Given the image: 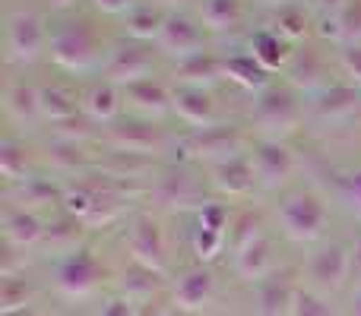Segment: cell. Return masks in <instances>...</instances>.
Masks as SVG:
<instances>
[{"mask_svg":"<svg viewBox=\"0 0 361 316\" xmlns=\"http://www.w3.org/2000/svg\"><path fill=\"white\" fill-rule=\"evenodd\" d=\"M102 54H105V44L89 19L67 16L48 29V57L63 73H89L95 67L102 70L105 67Z\"/></svg>","mask_w":361,"mask_h":316,"instance_id":"obj_1","label":"cell"},{"mask_svg":"<svg viewBox=\"0 0 361 316\" xmlns=\"http://www.w3.org/2000/svg\"><path fill=\"white\" fill-rule=\"evenodd\" d=\"M276 225L279 231L295 244H314L326 234L330 225V209L324 196L314 190H292L279 199L276 209Z\"/></svg>","mask_w":361,"mask_h":316,"instance_id":"obj_2","label":"cell"},{"mask_svg":"<svg viewBox=\"0 0 361 316\" xmlns=\"http://www.w3.org/2000/svg\"><path fill=\"white\" fill-rule=\"evenodd\" d=\"M305 108L298 101V92L286 82H273L269 89H263L260 95H254V108H250V124L260 133V139H282L288 133L298 130Z\"/></svg>","mask_w":361,"mask_h":316,"instance_id":"obj_3","label":"cell"},{"mask_svg":"<svg viewBox=\"0 0 361 316\" xmlns=\"http://www.w3.org/2000/svg\"><path fill=\"white\" fill-rule=\"evenodd\" d=\"M209 196V180L200 177L193 171V165H175L165 168L152 177L149 184V199L156 209L162 212H187V209H203L206 203H212Z\"/></svg>","mask_w":361,"mask_h":316,"instance_id":"obj_4","label":"cell"},{"mask_svg":"<svg viewBox=\"0 0 361 316\" xmlns=\"http://www.w3.org/2000/svg\"><path fill=\"white\" fill-rule=\"evenodd\" d=\"M180 149L187 156V165H206L216 168L225 161L247 156V133L235 124H216L206 130H193L190 137L180 139Z\"/></svg>","mask_w":361,"mask_h":316,"instance_id":"obj_5","label":"cell"},{"mask_svg":"<svg viewBox=\"0 0 361 316\" xmlns=\"http://www.w3.org/2000/svg\"><path fill=\"white\" fill-rule=\"evenodd\" d=\"M124 244H127V250H130L133 266H143L156 275L169 272V237H165V228L156 215L137 212V215L127 222Z\"/></svg>","mask_w":361,"mask_h":316,"instance_id":"obj_6","label":"cell"},{"mask_svg":"<svg viewBox=\"0 0 361 316\" xmlns=\"http://www.w3.org/2000/svg\"><path fill=\"white\" fill-rule=\"evenodd\" d=\"M105 279H108V269H105V263L95 256V250L80 247L57 263L54 288L70 301H86L105 285Z\"/></svg>","mask_w":361,"mask_h":316,"instance_id":"obj_7","label":"cell"},{"mask_svg":"<svg viewBox=\"0 0 361 316\" xmlns=\"http://www.w3.org/2000/svg\"><path fill=\"white\" fill-rule=\"evenodd\" d=\"M99 139L108 146V152L140 156V158H156L169 146L165 130L156 127L152 120H118V124L105 127Z\"/></svg>","mask_w":361,"mask_h":316,"instance_id":"obj_8","label":"cell"},{"mask_svg":"<svg viewBox=\"0 0 361 316\" xmlns=\"http://www.w3.org/2000/svg\"><path fill=\"white\" fill-rule=\"evenodd\" d=\"M156 67H159L156 48L140 44V42H127L108 54L105 67H102V80L114 82L118 89H130V86H137V82L156 80Z\"/></svg>","mask_w":361,"mask_h":316,"instance_id":"obj_9","label":"cell"},{"mask_svg":"<svg viewBox=\"0 0 361 316\" xmlns=\"http://www.w3.org/2000/svg\"><path fill=\"white\" fill-rule=\"evenodd\" d=\"M152 48L162 57H171L175 63H184V61H190V57H200L209 51V35H206L203 25H200L197 19H190L187 13H169L162 35H159V42L152 44Z\"/></svg>","mask_w":361,"mask_h":316,"instance_id":"obj_10","label":"cell"},{"mask_svg":"<svg viewBox=\"0 0 361 316\" xmlns=\"http://www.w3.org/2000/svg\"><path fill=\"white\" fill-rule=\"evenodd\" d=\"M48 51V29L32 10H16L6 16V57L13 63H32Z\"/></svg>","mask_w":361,"mask_h":316,"instance_id":"obj_11","label":"cell"},{"mask_svg":"<svg viewBox=\"0 0 361 316\" xmlns=\"http://www.w3.org/2000/svg\"><path fill=\"white\" fill-rule=\"evenodd\" d=\"M250 161H254V174H257V187L263 190H279L292 180L298 158L288 149L282 139H257L250 146Z\"/></svg>","mask_w":361,"mask_h":316,"instance_id":"obj_12","label":"cell"},{"mask_svg":"<svg viewBox=\"0 0 361 316\" xmlns=\"http://www.w3.org/2000/svg\"><path fill=\"white\" fill-rule=\"evenodd\" d=\"M307 279L314 282V291L336 294L352 279V247L345 244H326L307 260Z\"/></svg>","mask_w":361,"mask_h":316,"instance_id":"obj_13","label":"cell"},{"mask_svg":"<svg viewBox=\"0 0 361 316\" xmlns=\"http://www.w3.org/2000/svg\"><path fill=\"white\" fill-rule=\"evenodd\" d=\"M171 111L184 127L193 130H206V127L222 124L219 120V108L212 99L209 89H187V86H175L171 89Z\"/></svg>","mask_w":361,"mask_h":316,"instance_id":"obj_14","label":"cell"},{"mask_svg":"<svg viewBox=\"0 0 361 316\" xmlns=\"http://www.w3.org/2000/svg\"><path fill=\"white\" fill-rule=\"evenodd\" d=\"M216 298V275L209 266H193L187 272L178 275V282L171 285V304L180 313H200L203 307H209V301Z\"/></svg>","mask_w":361,"mask_h":316,"instance_id":"obj_15","label":"cell"},{"mask_svg":"<svg viewBox=\"0 0 361 316\" xmlns=\"http://www.w3.org/2000/svg\"><path fill=\"white\" fill-rule=\"evenodd\" d=\"M206 180H209V190L219 193V196H225V199H247L250 193L257 190V174H254L250 152H247V156H238V158L225 161V165L209 168Z\"/></svg>","mask_w":361,"mask_h":316,"instance_id":"obj_16","label":"cell"},{"mask_svg":"<svg viewBox=\"0 0 361 316\" xmlns=\"http://www.w3.org/2000/svg\"><path fill=\"white\" fill-rule=\"evenodd\" d=\"M44 234H48V218H42L38 212L19 209V206H10L4 212V241L6 247L19 250H35L44 244Z\"/></svg>","mask_w":361,"mask_h":316,"instance_id":"obj_17","label":"cell"},{"mask_svg":"<svg viewBox=\"0 0 361 316\" xmlns=\"http://www.w3.org/2000/svg\"><path fill=\"white\" fill-rule=\"evenodd\" d=\"M231 269L241 282H250V285H260L263 279L276 272V256H273V241L267 234H257L254 241H247L244 247L235 250V260H231Z\"/></svg>","mask_w":361,"mask_h":316,"instance_id":"obj_18","label":"cell"},{"mask_svg":"<svg viewBox=\"0 0 361 316\" xmlns=\"http://www.w3.org/2000/svg\"><path fill=\"white\" fill-rule=\"evenodd\" d=\"M286 73V86H292L295 92H324L330 82V67H326L324 54L317 51H295L288 67L282 70Z\"/></svg>","mask_w":361,"mask_h":316,"instance_id":"obj_19","label":"cell"},{"mask_svg":"<svg viewBox=\"0 0 361 316\" xmlns=\"http://www.w3.org/2000/svg\"><path fill=\"white\" fill-rule=\"evenodd\" d=\"M124 89H118L114 82L108 80H99L82 92V114H86L92 124H102V127H111L121 120L124 114Z\"/></svg>","mask_w":361,"mask_h":316,"instance_id":"obj_20","label":"cell"},{"mask_svg":"<svg viewBox=\"0 0 361 316\" xmlns=\"http://www.w3.org/2000/svg\"><path fill=\"white\" fill-rule=\"evenodd\" d=\"M44 161L51 165V171L57 177H86L95 168L92 156L86 152V143H73V139L54 137L44 146Z\"/></svg>","mask_w":361,"mask_h":316,"instance_id":"obj_21","label":"cell"},{"mask_svg":"<svg viewBox=\"0 0 361 316\" xmlns=\"http://www.w3.org/2000/svg\"><path fill=\"white\" fill-rule=\"evenodd\" d=\"M244 16V0H197V23L206 29V35H231L241 29Z\"/></svg>","mask_w":361,"mask_h":316,"instance_id":"obj_22","label":"cell"},{"mask_svg":"<svg viewBox=\"0 0 361 316\" xmlns=\"http://www.w3.org/2000/svg\"><path fill=\"white\" fill-rule=\"evenodd\" d=\"M38 108H42V120L61 127L82 114V95L73 86L48 82V86H38Z\"/></svg>","mask_w":361,"mask_h":316,"instance_id":"obj_23","label":"cell"},{"mask_svg":"<svg viewBox=\"0 0 361 316\" xmlns=\"http://www.w3.org/2000/svg\"><path fill=\"white\" fill-rule=\"evenodd\" d=\"M358 105H361V89L349 86V82H333L324 92L314 95L311 114L320 120H343L349 114H355Z\"/></svg>","mask_w":361,"mask_h":316,"instance_id":"obj_24","label":"cell"},{"mask_svg":"<svg viewBox=\"0 0 361 316\" xmlns=\"http://www.w3.org/2000/svg\"><path fill=\"white\" fill-rule=\"evenodd\" d=\"M257 288V316H288L292 310V298H295V282L292 272H273L269 279H263Z\"/></svg>","mask_w":361,"mask_h":316,"instance_id":"obj_25","label":"cell"},{"mask_svg":"<svg viewBox=\"0 0 361 316\" xmlns=\"http://www.w3.org/2000/svg\"><path fill=\"white\" fill-rule=\"evenodd\" d=\"M219 80H225V57L206 54L190 57L184 63H175V86H187V89H212Z\"/></svg>","mask_w":361,"mask_h":316,"instance_id":"obj_26","label":"cell"},{"mask_svg":"<svg viewBox=\"0 0 361 316\" xmlns=\"http://www.w3.org/2000/svg\"><path fill=\"white\" fill-rule=\"evenodd\" d=\"M13 206H19V209H29V212H61V206H63V184H57V180H51V177H32V180H25V184H19L16 187V203Z\"/></svg>","mask_w":361,"mask_h":316,"instance_id":"obj_27","label":"cell"},{"mask_svg":"<svg viewBox=\"0 0 361 316\" xmlns=\"http://www.w3.org/2000/svg\"><path fill=\"white\" fill-rule=\"evenodd\" d=\"M124 99L130 101V108L143 118H165L171 111V89L159 80H146V82H137V86L124 89Z\"/></svg>","mask_w":361,"mask_h":316,"instance_id":"obj_28","label":"cell"},{"mask_svg":"<svg viewBox=\"0 0 361 316\" xmlns=\"http://www.w3.org/2000/svg\"><path fill=\"white\" fill-rule=\"evenodd\" d=\"M247 54L254 57L260 67H267L269 73H276V70H286L288 61H292V44L286 42L282 35H276L273 29H260L250 35L247 42Z\"/></svg>","mask_w":361,"mask_h":316,"instance_id":"obj_29","label":"cell"},{"mask_svg":"<svg viewBox=\"0 0 361 316\" xmlns=\"http://www.w3.org/2000/svg\"><path fill=\"white\" fill-rule=\"evenodd\" d=\"M165 19L169 13L156 4H140L137 10H130L124 16V32L130 42H140V44H156L159 35L165 29Z\"/></svg>","mask_w":361,"mask_h":316,"instance_id":"obj_30","label":"cell"},{"mask_svg":"<svg viewBox=\"0 0 361 316\" xmlns=\"http://www.w3.org/2000/svg\"><path fill=\"white\" fill-rule=\"evenodd\" d=\"M4 111L13 124H35L42 120V108H38V86H29L23 80H13L4 92Z\"/></svg>","mask_w":361,"mask_h":316,"instance_id":"obj_31","label":"cell"},{"mask_svg":"<svg viewBox=\"0 0 361 316\" xmlns=\"http://www.w3.org/2000/svg\"><path fill=\"white\" fill-rule=\"evenodd\" d=\"M225 80L238 82L241 89H247V92H254V95H260L263 89L273 86V73H269L267 67H260L250 54H228L225 57Z\"/></svg>","mask_w":361,"mask_h":316,"instance_id":"obj_32","label":"cell"},{"mask_svg":"<svg viewBox=\"0 0 361 316\" xmlns=\"http://www.w3.org/2000/svg\"><path fill=\"white\" fill-rule=\"evenodd\" d=\"M0 174L6 184H25L35 177V161L29 156V146L16 137H6L0 143Z\"/></svg>","mask_w":361,"mask_h":316,"instance_id":"obj_33","label":"cell"},{"mask_svg":"<svg viewBox=\"0 0 361 316\" xmlns=\"http://www.w3.org/2000/svg\"><path fill=\"white\" fill-rule=\"evenodd\" d=\"M82 231H86V225L61 209L57 215L48 218V234H44V244H48L51 250H61V253H73V250L82 247L80 244Z\"/></svg>","mask_w":361,"mask_h":316,"instance_id":"obj_34","label":"cell"},{"mask_svg":"<svg viewBox=\"0 0 361 316\" xmlns=\"http://www.w3.org/2000/svg\"><path fill=\"white\" fill-rule=\"evenodd\" d=\"M269 29L276 32V35H282L288 44L301 42V38L311 32V16L305 13V6H286V10H276L273 13V25Z\"/></svg>","mask_w":361,"mask_h":316,"instance_id":"obj_35","label":"cell"},{"mask_svg":"<svg viewBox=\"0 0 361 316\" xmlns=\"http://www.w3.org/2000/svg\"><path fill=\"white\" fill-rule=\"evenodd\" d=\"M121 294L124 298H130L133 304H140V301H149L152 294H156V288L162 285V275H156V272H149V269H143V266H130L124 275H121ZM143 307V304H140Z\"/></svg>","mask_w":361,"mask_h":316,"instance_id":"obj_36","label":"cell"},{"mask_svg":"<svg viewBox=\"0 0 361 316\" xmlns=\"http://www.w3.org/2000/svg\"><path fill=\"white\" fill-rule=\"evenodd\" d=\"M330 190L349 212L361 215V165L349 171H333L330 174Z\"/></svg>","mask_w":361,"mask_h":316,"instance_id":"obj_37","label":"cell"},{"mask_svg":"<svg viewBox=\"0 0 361 316\" xmlns=\"http://www.w3.org/2000/svg\"><path fill=\"white\" fill-rule=\"evenodd\" d=\"M32 307V288L25 279L19 275H10L4 279L0 285V313L4 316H13V313H25Z\"/></svg>","mask_w":361,"mask_h":316,"instance_id":"obj_38","label":"cell"},{"mask_svg":"<svg viewBox=\"0 0 361 316\" xmlns=\"http://www.w3.org/2000/svg\"><path fill=\"white\" fill-rule=\"evenodd\" d=\"M225 241H228V234H222V231H209V228H200V225H197V228H193V234H190V247H193V256H197L200 266H209V263L225 250Z\"/></svg>","mask_w":361,"mask_h":316,"instance_id":"obj_39","label":"cell"},{"mask_svg":"<svg viewBox=\"0 0 361 316\" xmlns=\"http://www.w3.org/2000/svg\"><path fill=\"white\" fill-rule=\"evenodd\" d=\"M288 316H333V310L320 291H314V288H298L292 298Z\"/></svg>","mask_w":361,"mask_h":316,"instance_id":"obj_40","label":"cell"},{"mask_svg":"<svg viewBox=\"0 0 361 316\" xmlns=\"http://www.w3.org/2000/svg\"><path fill=\"white\" fill-rule=\"evenodd\" d=\"M339 70L343 76H349V86L361 89V44H345L339 51Z\"/></svg>","mask_w":361,"mask_h":316,"instance_id":"obj_41","label":"cell"},{"mask_svg":"<svg viewBox=\"0 0 361 316\" xmlns=\"http://www.w3.org/2000/svg\"><path fill=\"white\" fill-rule=\"evenodd\" d=\"M92 10H99L102 16H127L130 10H137L143 0H89Z\"/></svg>","mask_w":361,"mask_h":316,"instance_id":"obj_42","label":"cell"},{"mask_svg":"<svg viewBox=\"0 0 361 316\" xmlns=\"http://www.w3.org/2000/svg\"><path fill=\"white\" fill-rule=\"evenodd\" d=\"M99 316H140V304H133V301L124 298V294H114V298L105 301V307H102Z\"/></svg>","mask_w":361,"mask_h":316,"instance_id":"obj_43","label":"cell"},{"mask_svg":"<svg viewBox=\"0 0 361 316\" xmlns=\"http://www.w3.org/2000/svg\"><path fill=\"white\" fill-rule=\"evenodd\" d=\"M355 0H311V6L320 13V16H336V13H343L345 6H352Z\"/></svg>","mask_w":361,"mask_h":316,"instance_id":"obj_44","label":"cell"},{"mask_svg":"<svg viewBox=\"0 0 361 316\" xmlns=\"http://www.w3.org/2000/svg\"><path fill=\"white\" fill-rule=\"evenodd\" d=\"M149 4L162 6L165 13H180V10H184V6H187V4H190V0H149Z\"/></svg>","mask_w":361,"mask_h":316,"instance_id":"obj_45","label":"cell"},{"mask_svg":"<svg viewBox=\"0 0 361 316\" xmlns=\"http://www.w3.org/2000/svg\"><path fill=\"white\" fill-rule=\"evenodd\" d=\"M250 4H260V6H269V10H286V6H298L301 0H250Z\"/></svg>","mask_w":361,"mask_h":316,"instance_id":"obj_46","label":"cell"},{"mask_svg":"<svg viewBox=\"0 0 361 316\" xmlns=\"http://www.w3.org/2000/svg\"><path fill=\"white\" fill-rule=\"evenodd\" d=\"M352 275H361V237L352 244Z\"/></svg>","mask_w":361,"mask_h":316,"instance_id":"obj_47","label":"cell"},{"mask_svg":"<svg viewBox=\"0 0 361 316\" xmlns=\"http://www.w3.org/2000/svg\"><path fill=\"white\" fill-rule=\"evenodd\" d=\"M349 316H361V288L352 294V310H349Z\"/></svg>","mask_w":361,"mask_h":316,"instance_id":"obj_48","label":"cell"},{"mask_svg":"<svg viewBox=\"0 0 361 316\" xmlns=\"http://www.w3.org/2000/svg\"><path fill=\"white\" fill-rule=\"evenodd\" d=\"M70 4H73V0H54V6H61V10H67Z\"/></svg>","mask_w":361,"mask_h":316,"instance_id":"obj_49","label":"cell"},{"mask_svg":"<svg viewBox=\"0 0 361 316\" xmlns=\"http://www.w3.org/2000/svg\"><path fill=\"white\" fill-rule=\"evenodd\" d=\"M159 316H187V313H180V310H162Z\"/></svg>","mask_w":361,"mask_h":316,"instance_id":"obj_50","label":"cell"}]
</instances>
